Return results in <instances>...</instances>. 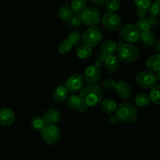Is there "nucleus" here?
Masks as SVG:
<instances>
[{"mask_svg": "<svg viewBox=\"0 0 160 160\" xmlns=\"http://www.w3.org/2000/svg\"><path fill=\"white\" fill-rule=\"evenodd\" d=\"M79 96L87 106H96L102 101L103 90L98 84H89L80 92Z\"/></svg>", "mask_w": 160, "mask_h": 160, "instance_id": "nucleus-1", "label": "nucleus"}, {"mask_svg": "<svg viewBox=\"0 0 160 160\" xmlns=\"http://www.w3.org/2000/svg\"><path fill=\"white\" fill-rule=\"evenodd\" d=\"M117 56L119 60L124 63H132L137 61L140 56V51L132 44H122L117 48Z\"/></svg>", "mask_w": 160, "mask_h": 160, "instance_id": "nucleus-2", "label": "nucleus"}, {"mask_svg": "<svg viewBox=\"0 0 160 160\" xmlns=\"http://www.w3.org/2000/svg\"><path fill=\"white\" fill-rule=\"evenodd\" d=\"M115 112L119 120L125 123H134L138 117L137 109L131 103H121L117 106Z\"/></svg>", "mask_w": 160, "mask_h": 160, "instance_id": "nucleus-3", "label": "nucleus"}, {"mask_svg": "<svg viewBox=\"0 0 160 160\" xmlns=\"http://www.w3.org/2000/svg\"><path fill=\"white\" fill-rule=\"evenodd\" d=\"M103 33L99 28L91 26L84 31L82 34V41L84 45L89 47H95L102 41Z\"/></svg>", "mask_w": 160, "mask_h": 160, "instance_id": "nucleus-4", "label": "nucleus"}, {"mask_svg": "<svg viewBox=\"0 0 160 160\" xmlns=\"http://www.w3.org/2000/svg\"><path fill=\"white\" fill-rule=\"evenodd\" d=\"M141 31L136 25L125 24L120 27L119 29L118 35L121 40L126 43L133 44L137 42L140 38Z\"/></svg>", "mask_w": 160, "mask_h": 160, "instance_id": "nucleus-5", "label": "nucleus"}, {"mask_svg": "<svg viewBox=\"0 0 160 160\" xmlns=\"http://www.w3.org/2000/svg\"><path fill=\"white\" fill-rule=\"evenodd\" d=\"M41 136L42 140L48 145H57L62 138L60 130L53 124H47L41 131Z\"/></svg>", "mask_w": 160, "mask_h": 160, "instance_id": "nucleus-6", "label": "nucleus"}, {"mask_svg": "<svg viewBox=\"0 0 160 160\" xmlns=\"http://www.w3.org/2000/svg\"><path fill=\"white\" fill-rule=\"evenodd\" d=\"M78 17L81 20V23L87 26H95L99 23L101 20L100 12L95 8L86 7L78 13Z\"/></svg>", "mask_w": 160, "mask_h": 160, "instance_id": "nucleus-7", "label": "nucleus"}, {"mask_svg": "<svg viewBox=\"0 0 160 160\" xmlns=\"http://www.w3.org/2000/svg\"><path fill=\"white\" fill-rule=\"evenodd\" d=\"M157 81L156 74L149 70L140 72L136 76V84L142 89H151Z\"/></svg>", "mask_w": 160, "mask_h": 160, "instance_id": "nucleus-8", "label": "nucleus"}, {"mask_svg": "<svg viewBox=\"0 0 160 160\" xmlns=\"http://www.w3.org/2000/svg\"><path fill=\"white\" fill-rule=\"evenodd\" d=\"M102 23L106 30L109 31H116L122 26V20L118 14L108 12L103 16Z\"/></svg>", "mask_w": 160, "mask_h": 160, "instance_id": "nucleus-9", "label": "nucleus"}, {"mask_svg": "<svg viewBox=\"0 0 160 160\" xmlns=\"http://www.w3.org/2000/svg\"><path fill=\"white\" fill-rule=\"evenodd\" d=\"M84 84H85V80L84 76L79 73H76L70 76L67 80L65 87L67 88L69 92L74 94L81 92L84 88Z\"/></svg>", "mask_w": 160, "mask_h": 160, "instance_id": "nucleus-10", "label": "nucleus"}, {"mask_svg": "<svg viewBox=\"0 0 160 160\" xmlns=\"http://www.w3.org/2000/svg\"><path fill=\"white\" fill-rule=\"evenodd\" d=\"M114 89L117 96L122 99H128L131 98L133 93L132 87L126 81H119L116 84Z\"/></svg>", "mask_w": 160, "mask_h": 160, "instance_id": "nucleus-11", "label": "nucleus"}, {"mask_svg": "<svg viewBox=\"0 0 160 160\" xmlns=\"http://www.w3.org/2000/svg\"><path fill=\"white\" fill-rule=\"evenodd\" d=\"M67 106L69 109H72V110L78 111L80 113H83V112H86L88 109V106L83 102L79 95H72L68 97Z\"/></svg>", "mask_w": 160, "mask_h": 160, "instance_id": "nucleus-12", "label": "nucleus"}, {"mask_svg": "<svg viewBox=\"0 0 160 160\" xmlns=\"http://www.w3.org/2000/svg\"><path fill=\"white\" fill-rule=\"evenodd\" d=\"M84 78L86 82H88V84H96L97 82H98L100 78H101L100 69L95 67V65L89 66L84 70Z\"/></svg>", "mask_w": 160, "mask_h": 160, "instance_id": "nucleus-13", "label": "nucleus"}, {"mask_svg": "<svg viewBox=\"0 0 160 160\" xmlns=\"http://www.w3.org/2000/svg\"><path fill=\"white\" fill-rule=\"evenodd\" d=\"M15 120V113L12 109L9 108H3L0 109V125L9 126L13 123Z\"/></svg>", "mask_w": 160, "mask_h": 160, "instance_id": "nucleus-14", "label": "nucleus"}, {"mask_svg": "<svg viewBox=\"0 0 160 160\" xmlns=\"http://www.w3.org/2000/svg\"><path fill=\"white\" fill-rule=\"evenodd\" d=\"M105 65L106 71L109 73H114L118 70L120 66V60L116 55L112 54L106 56L105 62H103Z\"/></svg>", "mask_w": 160, "mask_h": 160, "instance_id": "nucleus-15", "label": "nucleus"}, {"mask_svg": "<svg viewBox=\"0 0 160 160\" xmlns=\"http://www.w3.org/2000/svg\"><path fill=\"white\" fill-rule=\"evenodd\" d=\"M43 118L45 119L47 124L55 125L60 120V112L57 109H55V108L47 109L44 112Z\"/></svg>", "mask_w": 160, "mask_h": 160, "instance_id": "nucleus-16", "label": "nucleus"}, {"mask_svg": "<svg viewBox=\"0 0 160 160\" xmlns=\"http://www.w3.org/2000/svg\"><path fill=\"white\" fill-rule=\"evenodd\" d=\"M146 68L151 72H157L160 70V55L154 54L147 59L145 62Z\"/></svg>", "mask_w": 160, "mask_h": 160, "instance_id": "nucleus-17", "label": "nucleus"}, {"mask_svg": "<svg viewBox=\"0 0 160 160\" xmlns=\"http://www.w3.org/2000/svg\"><path fill=\"white\" fill-rule=\"evenodd\" d=\"M141 42L145 46H152L156 42V34L151 30L145 31H141L140 38Z\"/></svg>", "mask_w": 160, "mask_h": 160, "instance_id": "nucleus-18", "label": "nucleus"}, {"mask_svg": "<svg viewBox=\"0 0 160 160\" xmlns=\"http://www.w3.org/2000/svg\"><path fill=\"white\" fill-rule=\"evenodd\" d=\"M117 44L112 40H106L102 43L101 45V52L104 53L106 56L114 54L117 52Z\"/></svg>", "mask_w": 160, "mask_h": 160, "instance_id": "nucleus-19", "label": "nucleus"}, {"mask_svg": "<svg viewBox=\"0 0 160 160\" xmlns=\"http://www.w3.org/2000/svg\"><path fill=\"white\" fill-rule=\"evenodd\" d=\"M69 91L67 90L65 86H59L53 91L52 98L56 102H63L67 99Z\"/></svg>", "mask_w": 160, "mask_h": 160, "instance_id": "nucleus-20", "label": "nucleus"}, {"mask_svg": "<svg viewBox=\"0 0 160 160\" xmlns=\"http://www.w3.org/2000/svg\"><path fill=\"white\" fill-rule=\"evenodd\" d=\"M76 55L78 59L82 60L88 59L92 55V47H89L86 45H79L76 50Z\"/></svg>", "mask_w": 160, "mask_h": 160, "instance_id": "nucleus-21", "label": "nucleus"}, {"mask_svg": "<svg viewBox=\"0 0 160 160\" xmlns=\"http://www.w3.org/2000/svg\"><path fill=\"white\" fill-rule=\"evenodd\" d=\"M101 106L102 109L105 112L108 114H111L114 112L117 109V105L115 101H113L111 98H105L104 100L101 102Z\"/></svg>", "mask_w": 160, "mask_h": 160, "instance_id": "nucleus-22", "label": "nucleus"}, {"mask_svg": "<svg viewBox=\"0 0 160 160\" xmlns=\"http://www.w3.org/2000/svg\"><path fill=\"white\" fill-rule=\"evenodd\" d=\"M73 15V11L69 5H62L59 9V17L64 21H68Z\"/></svg>", "mask_w": 160, "mask_h": 160, "instance_id": "nucleus-23", "label": "nucleus"}, {"mask_svg": "<svg viewBox=\"0 0 160 160\" xmlns=\"http://www.w3.org/2000/svg\"><path fill=\"white\" fill-rule=\"evenodd\" d=\"M134 102L139 107H147L151 103L149 96L145 93H138L134 97Z\"/></svg>", "mask_w": 160, "mask_h": 160, "instance_id": "nucleus-24", "label": "nucleus"}, {"mask_svg": "<svg viewBox=\"0 0 160 160\" xmlns=\"http://www.w3.org/2000/svg\"><path fill=\"white\" fill-rule=\"evenodd\" d=\"M148 96L151 102L160 105V84H156L152 88Z\"/></svg>", "mask_w": 160, "mask_h": 160, "instance_id": "nucleus-25", "label": "nucleus"}, {"mask_svg": "<svg viewBox=\"0 0 160 160\" xmlns=\"http://www.w3.org/2000/svg\"><path fill=\"white\" fill-rule=\"evenodd\" d=\"M67 39L70 42V43L73 45V46H78V45H81L82 43V34L81 32L78 31H72L70 33L67 37Z\"/></svg>", "mask_w": 160, "mask_h": 160, "instance_id": "nucleus-26", "label": "nucleus"}, {"mask_svg": "<svg viewBox=\"0 0 160 160\" xmlns=\"http://www.w3.org/2000/svg\"><path fill=\"white\" fill-rule=\"evenodd\" d=\"M31 125H32L33 128L36 131H42L44 128L47 125L46 122H45V119L43 117L41 116H36V117H33L31 120Z\"/></svg>", "mask_w": 160, "mask_h": 160, "instance_id": "nucleus-27", "label": "nucleus"}, {"mask_svg": "<svg viewBox=\"0 0 160 160\" xmlns=\"http://www.w3.org/2000/svg\"><path fill=\"white\" fill-rule=\"evenodd\" d=\"M136 26L140 30V31H148L152 28V25L151 21H150L148 17H143V18L139 19L137 21Z\"/></svg>", "mask_w": 160, "mask_h": 160, "instance_id": "nucleus-28", "label": "nucleus"}, {"mask_svg": "<svg viewBox=\"0 0 160 160\" xmlns=\"http://www.w3.org/2000/svg\"><path fill=\"white\" fill-rule=\"evenodd\" d=\"M87 6V0H72L71 8L76 13H79Z\"/></svg>", "mask_w": 160, "mask_h": 160, "instance_id": "nucleus-29", "label": "nucleus"}, {"mask_svg": "<svg viewBox=\"0 0 160 160\" xmlns=\"http://www.w3.org/2000/svg\"><path fill=\"white\" fill-rule=\"evenodd\" d=\"M120 0H107L105 3V6L108 12H115L119 10L120 7Z\"/></svg>", "mask_w": 160, "mask_h": 160, "instance_id": "nucleus-30", "label": "nucleus"}, {"mask_svg": "<svg viewBox=\"0 0 160 160\" xmlns=\"http://www.w3.org/2000/svg\"><path fill=\"white\" fill-rule=\"evenodd\" d=\"M72 47H73V45L70 43L68 39H67V40L62 41L59 43L58 50H59V53H61V54H67V53L71 51Z\"/></svg>", "mask_w": 160, "mask_h": 160, "instance_id": "nucleus-31", "label": "nucleus"}, {"mask_svg": "<svg viewBox=\"0 0 160 160\" xmlns=\"http://www.w3.org/2000/svg\"><path fill=\"white\" fill-rule=\"evenodd\" d=\"M149 13L151 16L159 17L160 15V2H152L149 7Z\"/></svg>", "mask_w": 160, "mask_h": 160, "instance_id": "nucleus-32", "label": "nucleus"}, {"mask_svg": "<svg viewBox=\"0 0 160 160\" xmlns=\"http://www.w3.org/2000/svg\"><path fill=\"white\" fill-rule=\"evenodd\" d=\"M116 84H117V82H116L113 79H112V78H106V79H105L104 81H102L103 88H104L105 89H106V90L109 91L114 89Z\"/></svg>", "mask_w": 160, "mask_h": 160, "instance_id": "nucleus-33", "label": "nucleus"}, {"mask_svg": "<svg viewBox=\"0 0 160 160\" xmlns=\"http://www.w3.org/2000/svg\"><path fill=\"white\" fill-rule=\"evenodd\" d=\"M136 6L140 9H149L152 4V0H134Z\"/></svg>", "mask_w": 160, "mask_h": 160, "instance_id": "nucleus-34", "label": "nucleus"}, {"mask_svg": "<svg viewBox=\"0 0 160 160\" xmlns=\"http://www.w3.org/2000/svg\"><path fill=\"white\" fill-rule=\"evenodd\" d=\"M67 24L72 27H78L81 24V20L78 15H73V17L67 21Z\"/></svg>", "mask_w": 160, "mask_h": 160, "instance_id": "nucleus-35", "label": "nucleus"}, {"mask_svg": "<svg viewBox=\"0 0 160 160\" xmlns=\"http://www.w3.org/2000/svg\"><path fill=\"white\" fill-rule=\"evenodd\" d=\"M147 14H148V9H140V8H138L137 16L139 17V18H143V17H146Z\"/></svg>", "mask_w": 160, "mask_h": 160, "instance_id": "nucleus-36", "label": "nucleus"}, {"mask_svg": "<svg viewBox=\"0 0 160 160\" xmlns=\"http://www.w3.org/2000/svg\"><path fill=\"white\" fill-rule=\"evenodd\" d=\"M119 121H120V120H119V118L117 117V114L116 113L112 114V115L109 117V123H111V124H116V123H118Z\"/></svg>", "mask_w": 160, "mask_h": 160, "instance_id": "nucleus-37", "label": "nucleus"}, {"mask_svg": "<svg viewBox=\"0 0 160 160\" xmlns=\"http://www.w3.org/2000/svg\"><path fill=\"white\" fill-rule=\"evenodd\" d=\"M88 1L89 2H90L91 4L93 5V6H100L104 5L107 0H88Z\"/></svg>", "mask_w": 160, "mask_h": 160, "instance_id": "nucleus-38", "label": "nucleus"}, {"mask_svg": "<svg viewBox=\"0 0 160 160\" xmlns=\"http://www.w3.org/2000/svg\"><path fill=\"white\" fill-rule=\"evenodd\" d=\"M148 18H149L150 21H151V23L152 25V27L156 26V25L159 23V18H158V17H154V16L149 15Z\"/></svg>", "mask_w": 160, "mask_h": 160, "instance_id": "nucleus-39", "label": "nucleus"}, {"mask_svg": "<svg viewBox=\"0 0 160 160\" xmlns=\"http://www.w3.org/2000/svg\"><path fill=\"white\" fill-rule=\"evenodd\" d=\"M106 56H106L104 53H102L101 52H99L98 54V56H97V58H98V60L101 61L102 62H104L105 59H106Z\"/></svg>", "mask_w": 160, "mask_h": 160, "instance_id": "nucleus-40", "label": "nucleus"}, {"mask_svg": "<svg viewBox=\"0 0 160 160\" xmlns=\"http://www.w3.org/2000/svg\"><path fill=\"white\" fill-rule=\"evenodd\" d=\"M94 65H95L96 67H98V68H100V67H102V62L99 60H97V61H95V62Z\"/></svg>", "mask_w": 160, "mask_h": 160, "instance_id": "nucleus-41", "label": "nucleus"}, {"mask_svg": "<svg viewBox=\"0 0 160 160\" xmlns=\"http://www.w3.org/2000/svg\"><path fill=\"white\" fill-rule=\"evenodd\" d=\"M156 49L160 52V39L156 43Z\"/></svg>", "mask_w": 160, "mask_h": 160, "instance_id": "nucleus-42", "label": "nucleus"}, {"mask_svg": "<svg viewBox=\"0 0 160 160\" xmlns=\"http://www.w3.org/2000/svg\"><path fill=\"white\" fill-rule=\"evenodd\" d=\"M156 79H157V81H160V70H158V71L156 72Z\"/></svg>", "mask_w": 160, "mask_h": 160, "instance_id": "nucleus-43", "label": "nucleus"}, {"mask_svg": "<svg viewBox=\"0 0 160 160\" xmlns=\"http://www.w3.org/2000/svg\"><path fill=\"white\" fill-rule=\"evenodd\" d=\"M156 2H160V0H156Z\"/></svg>", "mask_w": 160, "mask_h": 160, "instance_id": "nucleus-44", "label": "nucleus"}]
</instances>
